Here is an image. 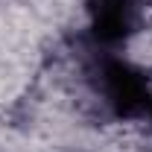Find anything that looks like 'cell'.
<instances>
[{
	"mask_svg": "<svg viewBox=\"0 0 152 152\" xmlns=\"http://www.w3.org/2000/svg\"><path fill=\"white\" fill-rule=\"evenodd\" d=\"M99 91L105 96V105H111L117 114L132 117V114H146L152 105L149 85L143 82V76L126 61H105L99 67Z\"/></svg>",
	"mask_w": 152,
	"mask_h": 152,
	"instance_id": "1",
	"label": "cell"
},
{
	"mask_svg": "<svg viewBox=\"0 0 152 152\" xmlns=\"http://www.w3.org/2000/svg\"><path fill=\"white\" fill-rule=\"evenodd\" d=\"M85 9L96 41L120 44L137 29L143 15V0H88Z\"/></svg>",
	"mask_w": 152,
	"mask_h": 152,
	"instance_id": "2",
	"label": "cell"
},
{
	"mask_svg": "<svg viewBox=\"0 0 152 152\" xmlns=\"http://www.w3.org/2000/svg\"><path fill=\"white\" fill-rule=\"evenodd\" d=\"M146 114H152V105H149V111H146Z\"/></svg>",
	"mask_w": 152,
	"mask_h": 152,
	"instance_id": "3",
	"label": "cell"
}]
</instances>
